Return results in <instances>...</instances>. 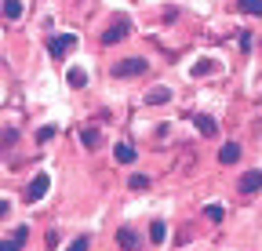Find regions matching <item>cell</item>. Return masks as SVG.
Listing matches in <instances>:
<instances>
[{"instance_id":"obj_3","label":"cell","mask_w":262,"mask_h":251,"mask_svg":"<svg viewBox=\"0 0 262 251\" xmlns=\"http://www.w3.org/2000/svg\"><path fill=\"white\" fill-rule=\"evenodd\" d=\"M73 48H77V33H58V37H51V40H48L51 58H66Z\"/></svg>"},{"instance_id":"obj_13","label":"cell","mask_w":262,"mask_h":251,"mask_svg":"<svg viewBox=\"0 0 262 251\" xmlns=\"http://www.w3.org/2000/svg\"><path fill=\"white\" fill-rule=\"evenodd\" d=\"M66 80H70L73 91H80V87L88 84V73H84V70H70V73H66Z\"/></svg>"},{"instance_id":"obj_10","label":"cell","mask_w":262,"mask_h":251,"mask_svg":"<svg viewBox=\"0 0 262 251\" xmlns=\"http://www.w3.org/2000/svg\"><path fill=\"white\" fill-rule=\"evenodd\" d=\"M0 11H4L8 22H18L22 18V0H0Z\"/></svg>"},{"instance_id":"obj_22","label":"cell","mask_w":262,"mask_h":251,"mask_svg":"<svg viewBox=\"0 0 262 251\" xmlns=\"http://www.w3.org/2000/svg\"><path fill=\"white\" fill-rule=\"evenodd\" d=\"M15 139H18V135H15V131H4V135H0V146H11V142H15Z\"/></svg>"},{"instance_id":"obj_7","label":"cell","mask_w":262,"mask_h":251,"mask_svg":"<svg viewBox=\"0 0 262 251\" xmlns=\"http://www.w3.org/2000/svg\"><path fill=\"white\" fill-rule=\"evenodd\" d=\"M258 190H262V171H248V175L241 178V193L251 197V193H258Z\"/></svg>"},{"instance_id":"obj_8","label":"cell","mask_w":262,"mask_h":251,"mask_svg":"<svg viewBox=\"0 0 262 251\" xmlns=\"http://www.w3.org/2000/svg\"><path fill=\"white\" fill-rule=\"evenodd\" d=\"M241 161V146L237 142H222V149H219V164H237Z\"/></svg>"},{"instance_id":"obj_19","label":"cell","mask_w":262,"mask_h":251,"mask_svg":"<svg viewBox=\"0 0 262 251\" xmlns=\"http://www.w3.org/2000/svg\"><path fill=\"white\" fill-rule=\"evenodd\" d=\"M146 186H149L146 175H131V190H146Z\"/></svg>"},{"instance_id":"obj_5","label":"cell","mask_w":262,"mask_h":251,"mask_svg":"<svg viewBox=\"0 0 262 251\" xmlns=\"http://www.w3.org/2000/svg\"><path fill=\"white\" fill-rule=\"evenodd\" d=\"M117 244H120L124 251H142V237L131 230V226H120V230H117Z\"/></svg>"},{"instance_id":"obj_18","label":"cell","mask_w":262,"mask_h":251,"mask_svg":"<svg viewBox=\"0 0 262 251\" xmlns=\"http://www.w3.org/2000/svg\"><path fill=\"white\" fill-rule=\"evenodd\" d=\"M204 215L211 218V222H222V218H226V208H222V204H208V208H204Z\"/></svg>"},{"instance_id":"obj_1","label":"cell","mask_w":262,"mask_h":251,"mask_svg":"<svg viewBox=\"0 0 262 251\" xmlns=\"http://www.w3.org/2000/svg\"><path fill=\"white\" fill-rule=\"evenodd\" d=\"M146 70H149V62L135 55V58H120L117 66H113V77H117V80H127V77H142Z\"/></svg>"},{"instance_id":"obj_21","label":"cell","mask_w":262,"mask_h":251,"mask_svg":"<svg viewBox=\"0 0 262 251\" xmlns=\"http://www.w3.org/2000/svg\"><path fill=\"white\" fill-rule=\"evenodd\" d=\"M48 139H55V128H40L37 131V142H48Z\"/></svg>"},{"instance_id":"obj_17","label":"cell","mask_w":262,"mask_h":251,"mask_svg":"<svg viewBox=\"0 0 262 251\" xmlns=\"http://www.w3.org/2000/svg\"><path fill=\"white\" fill-rule=\"evenodd\" d=\"M215 70H219V66H215L211 58H201V62L193 66V77H208V73H215Z\"/></svg>"},{"instance_id":"obj_11","label":"cell","mask_w":262,"mask_h":251,"mask_svg":"<svg viewBox=\"0 0 262 251\" xmlns=\"http://www.w3.org/2000/svg\"><path fill=\"white\" fill-rule=\"evenodd\" d=\"M146 102L149 106H164V102H171V91L168 87H149L146 91Z\"/></svg>"},{"instance_id":"obj_14","label":"cell","mask_w":262,"mask_h":251,"mask_svg":"<svg viewBox=\"0 0 262 251\" xmlns=\"http://www.w3.org/2000/svg\"><path fill=\"white\" fill-rule=\"evenodd\" d=\"M80 142H84V149H98V128H84Z\"/></svg>"},{"instance_id":"obj_15","label":"cell","mask_w":262,"mask_h":251,"mask_svg":"<svg viewBox=\"0 0 262 251\" xmlns=\"http://www.w3.org/2000/svg\"><path fill=\"white\" fill-rule=\"evenodd\" d=\"M244 15H255V18H262V0H241L237 4Z\"/></svg>"},{"instance_id":"obj_4","label":"cell","mask_w":262,"mask_h":251,"mask_svg":"<svg viewBox=\"0 0 262 251\" xmlns=\"http://www.w3.org/2000/svg\"><path fill=\"white\" fill-rule=\"evenodd\" d=\"M48 186H51V178H48V175L40 171L37 178H33V182L26 186V197H22V200H29V204H37V200H40V197L48 193Z\"/></svg>"},{"instance_id":"obj_9","label":"cell","mask_w":262,"mask_h":251,"mask_svg":"<svg viewBox=\"0 0 262 251\" xmlns=\"http://www.w3.org/2000/svg\"><path fill=\"white\" fill-rule=\"evenodd\" d=\"M26 237H29V230H26V226H18V230H15V237H8L4 244H0V251H22Z\"/></svg>"},{"instance_id":"obj_16","label":"cell","mask_w":262,"mask_h":251,"mask_svg":"<svg viewBox=\"0 0 262 251\" xmlns=\"http://www.w3.org/2000/svg\"><path fill=\"white\" fill-rule=\"evenodd\" d=\"M149 237H153V244H164V240H168V222H153Z\"/></svg>"},{"instance_id":"obj_20","label":"cell","mask_w":262,"mask_h":251,"mask_svg":"<svg viewBox=\"0 0 262 251\" xmlns=\"http://www.w3.org/2000/svg\"><path fill=\"white\" fill-rule=\"evenodd\" d=\"M88 244H91V240H88V237H77V240H73V244H70V251H88Z\"/></svg>"},{"instance_id":"obj_12","label":"cell","mask_w":262,"mask_h":251,"mask_svg":"<svg viewBox=\"0 0 262 251\" xmlns=\"http://www.w3.org/2000/svg\"><path fill=\"white\" fill-rule=\"evenodd\" d=\"M113 156H117V164H135V146H127V142H117Z\"/></svg>"},{"instance_id":"obj_2","label":"cell","mask_w":262,"mask_h":251,"mask_svg":"<svg viewBox=\"0 0 262 251\" xmlns=\"http://www.w3.org/2000/svg\"><path fill=\"white\" fill-rule=\"evenodd\" d=\"M127 33H131V22H127V18H113V22L102 29V48H113V44H120Z\"/></svg>"},{"instance_id":"obj_23","label":"cell","mask_w":262,"mask_h":251,"mask_svg":"<svg viewBox=\"0 0 262 251\" xmlns=\"http://www.w3.org/2000/svg\"><path fill=\"white\" fill-rule=\"evenodd\" d=\"M8 211H11V200H0V218H4Z\"/></svg>"},{"instance_id":"obj_6","label":"cell","mask_w":262,"mask_h":251,"mask_svg":"<svg viewBox=\"0 0 262 251\" xmlns=\"http://www.w3.org/2000/svg\"><path fill=\"white\" fill-rule=\"evenodd\" d=\"M193 124H196V128H201V135H208V139L219 135V120L208 117V113H193Z\"/></svg>"}]
</instances>
